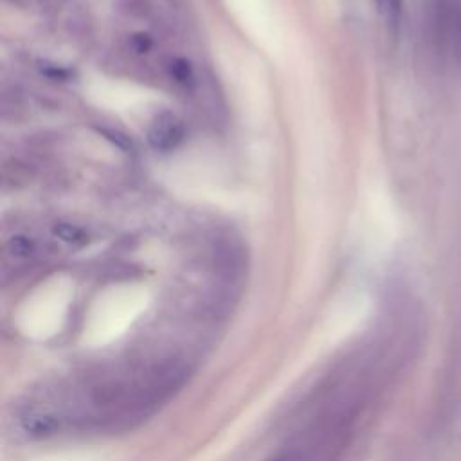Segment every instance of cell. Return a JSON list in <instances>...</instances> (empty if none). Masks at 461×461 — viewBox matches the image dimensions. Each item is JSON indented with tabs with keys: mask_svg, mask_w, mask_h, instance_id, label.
I'll use <instances>...</instances> for the list:
<instances>
[{
	"mask_svg": "<svg viewBox=\"0 0 461 461\" xmlns=\"http://www.w3.org/2000/svg\"><path fill=\"white\" fill-rule=\"evenodd\" d=\"M148 139L155 149L169 151L184 139V124L175 113L162 112L153 119L148 130Z\"/></svg>",
	"mask_w": 461,
	"mask_h": 461,
	"instance_id": "6da1fadb",
	"label": "cell"
},
{
	"mask_svg": "<svg viewBox=\"0 0 461 461\" xmlns=\"http://www.w3.org/2000/svg\"><path fill=\"white\" fill-rule=\"evenodd\" d=\"M56 234H59L61 240L70 241V243H76V241H81V240H83L81 229H77V227H74V225H68V223H59V225L56 227Z\"/></svg>",
	"mask_w": 461,
	"mask_h": 461,
	"instance_id": "7a4b0ae2",
	"label": "cell"
},
{
	"mask_svg": "<svg viewBox=\"0 0 461 461\" xmlns=\"http://www.w3.org/2000/svg\"><path fill=\"white\" fill-rule=\"evenodd\" d=\"M380 5H382L385 18L391 23H398L400 11H402V0H380Z\"/></svg>",
	"mask_w": 461,
	"mask_h": 461,
	"instance_id": "3957f363",
	"label": "cell"
},
{
	"mask_svg": "<svg viewBox=\"0 0 461 461\" xmlns=\"http://www.w3.org/2000/svg\"><path fill=\"white\" fill-rule=\"evenodd\" d=\"M11 249H13V254H18V256H27L31 254L32 250V245L27 238H22V236H16L11 240Z\"/></svg>",
	"mask_w": 461,
	"mask_h": 461,
	"instance_id": "277c9868",
	"label": "cell"
}]
</instances>
